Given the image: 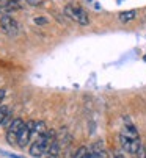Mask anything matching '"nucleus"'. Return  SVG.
<instances>
[{
    "instance_id": "39448f33",
    "label": "nucleus",
    "mask_w": 146,
    "mask_h": 158,
    "mask_svg": "<svg viewBox=\"0 0 146 158\" xmlns=\"http://www.w3.org/2000/svg\"><path fill=\"white\" fill-rule=\"evenodd\" d=\"M35 135V121H25V125H24L20 135H19V139H17V146L20 149H25L30 144V139Z\"/></svg>"
},
{
    "instance_id": "20e7f679",
    "label": "nucleus",
    "mask_w": 146,
    "mask_h": 158,
    "mask_svg": "<svg viewBox=\"0 0 146 158\" xmlns=\"http://www.w3.org/2000/svg\"><path fill=\"white\" fill-rule=\"evenodd\" d=\"M119 144H121V147H123L129 155H137V153L140 152V149L143 147L140 139L129 138V136H126V135H124L123 131L119 133Z\"/></svg>"
},
{
    "instance_id": "f8f14e48",
    "label": "nucleus",
    "mask_w": 146,
    "mask_h": 158,
    "mask_svg": "<svg viewBox=\"0 0 146 158\" xmlns=\"http://www.w3.org/2000/svg\"><path fill=\"white\" fill-rule=\"evenodd\" d=\"M86 152H88V149H86L85 146H82V147H79V149L76 150V153L72 155V158H85Z\"/></svg>"
},
{
    "instance_id": "0eeeda50",
    "label": "nucleus",
    "mask_w": 146,
    "mask_h": 158,
    "mask_svg": "<svg viewBox=\"0 0 146 158\" xmlns=\"http://www.w3.org/2000/svg\"><path fill=\"white\" fill-rule=\"evenodd\" d=\"M137 17V10H127V11H121L118 14V20L121 24H127V22H132Z\"/></svg>"
},
{
    "instance_id": "9d476101",
    "label": "nucleus",
    "mask_w": 146,
    "mask_h": 158,
    "mask_svg": "<svg viewBox=\"0 0 146 158\" xmlns=\"http://www.w3.org/2000/svg\"><path fill=\"white\" fill-rule=\"evenodd\" d=\"M47 130H49V128H47V125H46L44 121H38V122H35V135H36V136L46 135Z\"/></svg>"
},
{
    "instance_id": "f257e3e1",
    "label": "nucleus",
    "mask_w": 146,
    "mask_h": 158,
    "mask_svg": "<svg viewBox=\"0 0 146 158\" xmlns=\"http://www.w3.org/2000/svg\"><path fill=\"white\" fill-rule=\"evenodd\" d=\"M57 139V133L54 130H47L46 135H41V136H36L35 141L30 146V155L33 158H41L42 155H46L47 149L51 147V144Z\"/></svg>"
},
{
    "instance_id": "ddd939ff",
    "label": "nucleus",
    "mask_w": 146,
    "mask_h": 158,
    "mask_svg": "<svg viewBox=\"0 0 146 158\" xmlns=\"http://www.w3.org/2000/svg\"><path fill=\"white\" fill-rule=\"evenodd\" d=\"M33 22H35V24H36V25H46V24H47V22H49V19H46L44 16H39V17L36 16V17L33 19Z\"/></svg>"
},
{
    "instance_id": "9b49d317",
    "label": "nucleus",
    "mask_w": 146,
    "mask_h": 158,
    "mask_svg": "<svg viewBox=\"0 0 146 158\" xmlns=\"http://www.w3.org/2000/svg\"><path fill=\"white\" fill-rule=\"evenodd\" d=\"M10 116V106L8 105H0V124H5V121Z\"/></svg>"
},
{
    "instance_id": "7ed1b4c3",
    "label": "nucleus",
    "mask_w": 146,
    "mask_h": 158,
    "mask_svg": "<svg viewBox=\"0 0 146 158\" xmlns=\"http://www.w3.org/2000/svg\"><path fill=\"white\" fill-rule=\"evenodd\" d=\"M24 125H25V121H24L22 118H14L11 121V124L7 128V143L8 144H17L19 135H20Z\"/></svg>"
},
{
    "instance_id": "a211bd4d",
    "label": "nucleus",
    "mask_w": 146,
    "mask_h": 158,
    "mask_svg": "<svg viewBox=\"0 0 146 158\" xmlns=\"http://www.w3.org/2000/svg\"><path fill=\"white\" fill-rule=\"evenodd\" d=\"M113 158H124V156L121 155V153H115V155H113Z\"/></svg>"
},
{
    "instance_id": "dca6fc26",
    "label": "nucleus",
    "mask_w": 146,
    "mask_h": 158,
    "mask_svg": "<svg viewBox=\"0 0 146 158\" xmlns=\"http://www.w3.org/2000/svg\"><path fill=\"white\" fill-rule=\"evenodd\" d=\"M5 96H7V91H5V89H0V105H2V102H3Z\"/></svg>"
},
{
    "instance_id": "2eb2a0df",
    "label": "nucleus",
    "mask_w": 146,
    "mask_h": 158,
    "mask_svg": "<svg viewBox=\"0 0 146 158\" xmlns=\"http://www.w3.org/2000/svg\"><path fill=\"white\" fill-rule=\"evenodd\" d=\"M137 156H138V158H146V150L141 147V149H140V152L137 153Z\"/></svg>"
},
{
    "instance_id": "4468645a",
    "label": "nucleus",
    "mask_w": 146,
    "mask_h": 158,
    "mask_svg": "<svg viewBox=\"0 0 146 158\" xmlns=\"http://www.w3.org/2000/svg\"><path fill=\"white\" fill-rule=\"evenodd\" d=\"M29 3L33 5V6H39V5L42 3V0H29Z\"/></svg>"
},
{
    "instance_id": "6e6552de",
    "label": "nucleus",
    "mask_w": 146,
    "mask_h": 158,
    "mask_svg": "<svg viewBox=\"0 0 146 158\" xmlns=\"http://www.w3.org/2000/svg\"><path fill=\"white\" fill-rule=\"evenodd\" d=\"M60 149H61V146H60L58 139H55V141L51 144V147L47 149V152H46V158H58V155H60Z\"/></svg>"
},
{
    "instance_id": "f3484780",
    "label": "nucleus",
    "mask_w": 146,
    "mask_h": 158,
    "mask_svg": "<svg viewBox=\"0 0 146 158\" xmlns=\"http://www.w3.org/2000/svg\"><path fill=\"white\" fill-rule=\"evenodd\" d=\"M85 158H94V152H93L91 149H88V152H86V155H85Z\"/></svg>"
},
{
    "instance_id": "6ab92c4d",
    "label": "nucleus",
    "mask_w": 146,
    "mask_h": 158,
    "mask_svg": "<svg viewBox=\"0 0 146 158\" xmlns=\"http://www.w3.org/2000/svg\"><path fill=\"white\" fill-rule=\"evenodd\" d=\"M0 2H2V0H0Z\"/></svg>"
},
{
    "instance_id": "1a4fd4ad",
    "label": "nucleus",
    "mask_w": 146,
    "mask_h": 158,
    "mask_svg": "<svg viewBox=\"0 0 146 158\" xmlns=\"http://www.w3.org/2000/svg\"><path fill=\"white\" fill-rule=\"evenodd\" d=\"M91 150L94 152V158H108V153H107V150L104 149L102 141H97V143L93 146Z\"/></svg>"
},
{
    "instance_id": "f03ea898",
    "label": "nucleus",
    "mask_w": 146,
    "mask_h": 158,
    "mask_svg": "<svg viewBox=\"0 0 146 158\" xmlns=\"http://www.w3.org/2000/svg\"><path fill=\"white\" fill-rule=\"evenodd\" d=\"M63 13L66 14V17H69L71 20H74L76 24H79V25H83L85 27V25L90 24L88 13L83 8H80L79 5H66L64 10H63Z\"/></svg>"
},
{
    "instance_id": "423d86ee",
    "label": "nucleus",
    "mask_w": 146,
    "mask_h": 158,
    "mask_svg": "<svg viewBox=\"0 0 146 158\" xmlns=\"http://www.w3.org/2000/svg\"><path fill=\"white\" fill-rule=\"evenodd\" d=\"M0 27H2L3 33L8 36H16L19 33V25L13 16L10 14H2L0 16Z\"/></svg>"
}]
</instances>
